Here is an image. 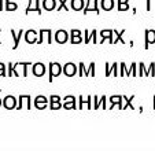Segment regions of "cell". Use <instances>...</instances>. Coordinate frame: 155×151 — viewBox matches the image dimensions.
Masks as SVG:
<instances>
[{
  "label": "cell",
  "instance_id": "1",
  "mask_svg": "<svg viewBox=\"0 0 155 151\" xmlns=\"http://www.w3.org/2000/svg\"><path fill=\"white\" fill-rule=\"evenodd\" d=\"M52 30L51 29H40L38 30V40H37V44H43L44 41L47 44H51L52 43Z\"/></svg>",
  "mask_w": 155,
  "mask_h": 151
},
{
  "label": "cell",
  "instance_id": "2",
  "mask_svg": "<svg viewBox=\"0 0 155 151\" xmlns=\"http://www.w3.org/2000/svg\"><path fill=\"white\" fill-rule=\"evenodd\" d=\"M61 73H63V67H62V65L58 63V62H51L50 63V77H48V81L52 82L54 77L61 76Z\"/></svg>",
  "mask_w": 155,
  "mask_h": 151
},
{
  "label": "cell",
  "instance_id": "3",
  "mask_svg": "<svg viewBox=\"0 0 155 151\" xmlns=\"http://www.w3.org/2000/svg\"><path fill=\"white\" fill-rule=\"evenodd\" d=\"M24 105H26L28 110H30V109H32V96H30V95H19V96H18V106H17V109H18V110H21V109L24 107Z\"/></svg>",
  "mask_w": 155,
  "mask_h": 151
},
{
  "label": "cell",
  "instance_id": "4",
  "mask_svg": "<svg viewBox=\"0 0 155 151\" xmlns=\"http://www.w3.org/2000/svg\"><path fill=\"white\" fill-rule=\"evenodd\" d=\"M97 2H99V0H87L82 12H84L85 15L88 14V11H95L96 14H99L100 10H99V6H97Z\"/></svg>",
  "mask_w": 155,
  "mask_h": 151
},
{
  "label": "cell",
  "instance_id": "5",
  "mask_svg": "<svg viewBox=\"0 0 155 151\" xmlns=\"http://www.w3.org/2000/svg\"><path fill=\"white\" fill-rule=\"evenodd\" d=\"M3 106L7 110H12V109H17L18 106V100L17 98H14L12 95H7L6 98L3 99Z\"/></svg>",
  "mask_w": 155,
  "mask_h": 151
},
{
  "label": "cell",
  "instance_id": "6",
  "mask_svg": "<svg viewBox=\"0 0 155 151\" xmlns=\"http://www.w3.org/2000/svg\"><path fill=\"white\" fill-rule=\"evenodd\" d=\"M32 11H36L37 14H41L40 10V0H29V4H28L26 10H25V14H30Z\"/></svg>",
  "mask_w": 155,
  "mask_h": 151
},
{
  "label": "cell",
  "instance_id": "7",
  "mask_svg": "<svg viewBox=\"0 0 155 151\" xmlns=\"http://www.w3.org/2000/svg\"><path fill=\"white\" fill-rule=\"evenodd\" d=\"M69 40V32H66L64 29H59L55 32V41L59 44H64L68 43Z\"/></svg>",
  "mask_w": 155,
  "mask_h": 151
},
{
  "label": "cell",
  "instance_id": "8",
  "mask_svg": "<svg viewBox=\"0 0 155 151\" xmlns=\"http://www.w3.org/2000/svg\"><path fill=\"white\" fill-rule=\"evenodd\" d=\"M38 32H36L35 29H29L25 32V41H26L28 44H35L37 43L38 40Z\"/></svg>",
  "mask_w": 155,
  "mask_h": 151
},
{
  "label": "cell",
  "instance_id": "9",
  "mask_svg": "<svg viewBox=\"0 0 155 151\" xmlns=\"http://www.w3.org/2000/svg\"><path fill=\"white\" fill-rule=\"evenodd\" d=\"M45 72H47L45 65L41 63V62H37V63H35L32 66V73L36 76V77H41V76H44L45 74Z\"/></svg>",
  "mask_w": 155,
  "mask_h": 151
},
{
  "label": "cell",
  "instance_id": "10",
  "mask_svg": "<svg viewBox=\"0 0 155 151\" xmlns=\"http://www.w3.org/2000/svg\"><path fill=\"white\" fill-rule=\"evenodd\" d=\"M63 73H64V76H68V77H73V76H76V73H77L76 63H73V62H68L66 65H63Z\"/></svg>",
  "mask_w": 155,
  "mask_h": 151
},
{
  "label": "cell",
  "instance_id": "11",
  "mask_svg": "<svg viewBox=\"0 0 155 151\" xmlns=\"http://www.w3.org/2000/svg\"><path fill=\"white\" fill-rule=\"evenodd\" d=\"M113 35H114V29H103V30H100V37H102L100 39V44L104 43L106 39L110 41V44H113V41H114Z\"/></svg>",
  "mask_w": 155,
  "mask_h": 151
},
{
  "label": "cell",
  "instance_id": "12",
  "mask_svg": "<svg viewBox=\"0 0 155 151\" xmlns=\"http://www.w3.org/2000/svg\"><path fill=\"white\" fill-rule=\"evenodd\" d=\"M155 43V30L154 29H147L146 30V43H144V48L148 49L151 44Z\"/></svg>",
  "mask_w": 155,
  "mask_h": 151
},
{
  "label": "cell",
  "instance_id": "13",
  "mask_svg": "<svg viewBox=\"0 0 155 151\" xmlns=\"http://www.w3.org/2000/svg\"><path fill=\"white\" fill-rule=\"evenodd\" d=\"M92 100H94V96H88V98H85V96H78V102H80V106L78 109H82L84 107V105H87L88 109H92L94 106H92Z\"/></svg>",
  "mask_w": 155,
  "mask_h": 151
},
{
  "label": "cell",
  "instance_id": "14",
  "mask_svg": "<svg viewBox=\"0 0 155 151\" xmlns=\"http://www.w3.org/2000/svg\"><path fill=\"white\" fill-rule=\"evenodd\" d=\"M24 32H25L24 29H21V30H18V33H15V30L11 29V36H12V39H14V45H12V49H17L18 48V45H19V41H21V39H22V35H24Z\"/></svg>",
  "mask_w": 155,
  "mask_h": 151
},
{
  "label": "cell",
  "instance_id": "15",
  "mask_svg": "<svg viewBox=\"0 0 155 151\" xmlns=\"http://www.w3.org/2000/svg\"><path fill=\"white\" fill-rule=\"evenodd\" d=\"M114 6H115L114 0H102V2H100V7H102V10H104V11H110V10H113Z\"/></svg>",
  "mask_w": 155,
  "mask_h": 151
},
{
  "label": "cell",
  "instance_id": "16",
  "mask_svg": "<svg viewBox=\"0 0 155 151\" xmlns=\"http://www.w3.org/2000/svg\"><path fill=\"white\" fill-rule=\"evenodd\" d=\"M122 100H124V98L121 95H113V96H110V109H113L114 106H117V105L122 106Z\"/></svg>",
  "mask_w": 155,
  "mask_h": 151
},
{
  "label": "cell",
  "instance_id": "17",
  "mask_svg": "<svg viewBox=\"0 0 155 151\" xmlns=\"http://www.w3.org/2000/svg\"><path fill=\"white\" fill-rule=\"evenodd\" d=\"M78 76L80 77H82V76H91V73H89V66H85L84 62H80L78 63Z\"/></svg>",
  "mask_w": 155,
  "mask_h": 151
},
{
  "label": "cell",
  "instance_id": "18",
  "mask_svg": "<svg viewBox=\"0 0 155 151\" xmlns=\"http://www.w3.org/2000/svg\"><path fill=\"white\" fill-rule=\"evenodd\" d=\"M43 7L47 11H52L56 7V0H43Z\"/></svg>",
  "mask_w": 155,
  "mask_h": 151
},
{
  "label": "cell",
  "instance_id": "19",
  "mask_svg": "<svg viewBox=\"0 0 155 151\" xmlns=\"http://www.w3.org/2000/svg\"><path fill=\"white\" fill-rule=\"evenodd\" d=\"M85 7V0H71V8L80 11V10H84Z\"/></svg>",
  "mask_w": 155,
  "mask_h": 151
},
{
  "label": "cell",
  "instance_id": "20",
  "mask_svg": "<svg viewBox=\"0 0 155 151\" xmlns=\"http://www.w3.org/2000/svg\"><path fill=\"white\" fill-rule=\"evenodd\" d=\"M122 98H124V100H125V105H122V110L129 109V107L135 109V107H133V99H135V96H133V95H132V96H125V95H124Z\"/></svg>",
  "mask_w": 155,
  "mask_h": 151
},
{
  "label": "cell",
  "instance_id": "21",
  "mask_svg": "<svg viewBox=\"0 0 155 151\" xmlns=\"http://www.w3.org/2000/svg\"><path fill=\"white\" fill-rule=\"evenodd\" d=\"M91 40L94 41L95 44L97 43V30L96 29H94V30H91V33H89V37L85 40V44H88V43H91Z\"/></svg>",
  "mask_w": 155,
  "mask_h": 151
},
{
  "label": "cell",
  "instance_id": "22",
  "mask_svg": "<svg viewBox=\"0 0 155 151\" xmlns=\"http://www.w3.org/2000/svg\"><path fill=\"white\" fill-rule=\"evenodd\" d=\"M125 33V30H121V32H118V30H115L114 29V35L117 36V39H114V41H113V44H115V43H120L121 41V44H124L125 41H124V39H122V35Z\"/></svg>",
  "mask_w": 155,
  "mask_h": 151
},
{
  "label": "cell",
  "instance_id": "23",
  "mask_svg": "<svg viewBox=\"0 0 155 151\" xmlns=\"http://www.w3.org/2000/svg\"><path fill=\"white\" fill-rule=\"evenodd\" d=\"M144 76H146V77L155 76V63H154V62H151V63H150V66L146 69V73H144Z\"/></svg>",
  "mask_w": 155,
  "mask_h": 151
},
{
  "label": "cell",
  "instance_id": "24",
  "mask_svg": "<svg viewBox=\"0 0 155 151\" xmlns=\"http://www.w3.org/2000/svg\"><path fill=\"white\" fill-rule=\"evenodd\" d=\"M18 8V4L11 2V0H6V10L7 11H15Z\"/></svg>",
  "mask_w": 155,
  "mask_h": 151
},
{
  "label": "cell",
  "instance_id": "25",
  "mask_svg": "<svg viewBox=\"0 0 155 151\" xmlns=\"http://www.w3.org/2000/svg\"><path fill=\"white\" fill-rule=\"evenodd\" d=\"M118 67H120V63H117V62L111 65V74L114 76V77H118V76H120V72H118Z\"/></svg>",
  "mask_w": 155,
  "mask_h": 151
},
{
  "label": "cell",
  "instance_id": "26",
  "mask_svg": "<svg viewBox=\"0 0 155 151\" xmlns=\"http://www.w3.org/2000/svg\"><path fill=\"white\" fill-rule=\"evenodd\" d=\"M59 2V6L56 7V11H62V10H66L68 11V6H66V2L68 0H58Z\"/></svg>",
  "mask_w": 155,
  "mask_h": 151
},
{
  "label": "cell",
  "instance_id": "27",
  "mask_svg": "<svg viewBox=\"0 0 155 151\" xmlns=\"http://www.w3.org/2000/svg\"><path fill=\"white\" fill-rule=\"evenodd\" d=\"M21 65H22V76L26 77L28 76V67H29V65H32V63H30V62H21Z\"/></svg>",
  "mask_w": 155,
  "mask_h": 151
},
{
  "label": "cell",
  "instance_id": "28",
  "mask_svg": "<svg viewBox=\"0 0 155 151\" xmlns=\"http://www.w3.org/2000/svg\"><path fill=\"white\" fill-rule=\"evenodd\" d=\"M35 102H43V103H48L50 102V99L48 98H45L44 95H37L35 98Z\"/></svg>",
  "mask_w": 155,
  "mask_h": 151
},
{
  "label": "cell",
  "instance_id": "29",
  "mask_svg": "<svg viewBox=\"0 0 155 151\" xmlns=\"http://www.w3.org/2000/svg\"><path fill=\"white\" fill-rule=\"evenodd\" d=\"M100 107L103 109V110H106L107 109V96H100Z\"/></svg>",
  "mask_w": 155,
  "mask_h": 151
},
{
  "label": "cell",
  "instance_id": "30",
  "mask_svg": "<svg viewBox=\"0 0 155 151\" xmlns=\"http://www.w3.org/2000/svg\"><path fill=\"white\" fill-rule=\"evenodd\" d=\"M70 41H71V44H80V43H82V36H71Z\"/></svg>",
  "mask_w": 155,
  "mask_h": 151
},
{
  "label": "cell",
  "instance_id": "31",
  "mask_svg": "<svg viewBox=\"0 0 155 151\" xmlns=\"http://www.w3.org/2000/svg\"><path fill=\"white\" fill-rule=\"evenodd\" d=\"M63 109H76V102H63Z\"/></svg>",
  "mask_w": 155,
  "mask_h": 151
},
{
  "label": "cell",
  "instance_id": "32",
  "mask_svg": "<svg viewBox=\"0 0 155 151\" xmlns=\"http://www.w3.org/2000/svg\"><path fill=\"white\" fill-rule=\"evenodd\" d=\"M7 76L8 77L14 76V63H11V62L8 63V67H7Z\"/></svg>",
  "mask_w": 155,
  "mask_h": 151
},
{
  "label": "cell",
  "instance_id": "33",
  "mask_svg": "<svg viewBox=\"0 0 155 151\" xmlns=\"http://www.w3.org/2000/svg\"><path fill=\"white\" fill-rule=\"evenodd\" d=\"M62 106H63V105H62L61 102H51L50 109H52V110H58V109H61Z\"/></svg>",
  "mask_w": 155,
  "mask_h": 151
},
{
  "label": "cell",
  "instance_id": "34",
  "mask_svg": "<svg viewBox=\"0 0 155 151\" xmlns=\"http://www.w3.org/2000/svg\"><path fill=\"white\" fill-rule=\"evenodd\" d=\"M146 69H147V67L144 66V63H143V62H140V63H139V76H141V77H143L144 73H146Z\"/></svg>",
  "mask_w": 155,
  "mask_h": 151
},
{
  "label": "cell",
  "instance_id": "35",
  "mask_svg": "<svg viewBox=\"0 0 155 151\" xmlns=\"http://www.w3.org/2000/svg\"><path fill=\"white\" fill-rule=\"evenodd\" d=\"M137 66H139V63H132V66H130V72H132L133 77L137 76Z\"/></svg>",
  "mask_w": 155,
  "mask_h": 151
},
{
  "label": "cell",
  "instance_id": "36",
  "mask_svg": "<svg viewBox=\"0 0 155 151\" xmlns=\"http://www.w3.org/2000/svg\"><path fill=\"white\" fill-rule=\"evenodd\" d=\"M35 106H36V109H40V110H43V109H47L48 103H43V102H35Z\"/></svg>",
  "mask_w": 155,
  "mask_h": 151
},
{
  "label": "cell",
  "instance_id": "37",
  "mask_svg": "<svg viewBox=\"0 0 155 151\" xmlns=\"http://www.w3.org/2000/svg\"><path fill=\"white\" fill-rule=\"evenodd\" d=\"M118 10H120V11H126V10H129V4L128 3H118Z\"/></svg>",
  "mask_w": 155,
  "mask_h": 151
},
{
  "label": "cell",
  "instance_id": "38",
  "mask_svg": "<svg viewBox=\"0 0 155 151\" xmlns=\"http://www.w3.org/2000/svg\"><path fill=\"white\" fill-rule=\"evenodd\" d=\"M100 107V99L97 95L94 96V109H99Z\"/></svg>",
  "mask_w": 155,
  "mask_h": 151
},
{
  "label": "cell",
  "instance_id": "39",
  "mask_svg": "<svg viewBox=\"0 0 155 151\" xmlns=\"http://www.w3.org/2000/svg\"><path fill=\"white\" fill-rule=\"evenodd\" d=\"M63 102H76V96L73 95H68L63 98Z\"/></svg>",
  "mask_w": 155,
  "mask_h": 151
},
{
  "label": "cell",
  "instance_id": "40",
  "mask_svg": "<svg viewBox=\"0 0 155 151\" xmlns=\"http://www.w3.org/2000/svg\"><path fill=\"white\" fill-rule=\"evenodd\" d=\"M95 69H96L95 62H91V63H89V73H91V77H94L95 76Z\"/></svg>",
  "mask_w": 155,
  "mask_h": 151
},
{
  "label": "cell",
  "instance_id": "41",
  "mask_svg": "<svg viewBox=\"0 0 155 151\" xmlns=\"http://www.w3.org/2000/svg\"><path fill=\"white\" fill-rule=\"evenodd\" d=\"M61 100H62V98L58 96V95H51L50 96V103L51 102H61Z\"/></svg>",
  "mask_w": 155,
  "mask_h": 151
},
{
  "label": "cell",
  "instance_id": "42",
  "mask_svg": "<svg viewBox=\"0 0 155 151\" xmlns=\"http://www.w3.org/2000/svg\"><path fill=\"white\" fill-rule=\"evenodd\" d=\"M110 74H111V66H110V62H106V76L110 77Z\"/></svg>",
  "mask_w": 155,
  "mask_h": 151
},
{
  "label": "cell",
  "instance_id": "43",
  "mask_svg": "<svg viewBox=\"0 0 155 151\" xmlns=\"http://www.w3.org/2000/svg\"><path fill=\"white\" fill-rule=\"evenodd\" d=\"M154 3H155V0H147V11H151Z\"/></svg>",
  "mask_w": 155,
  "mask_h": 151
},
{
  "label": "cell",
  "instance_id": "44",
  "mask_svg": "<svg viewBox=\"0 0 155 151\" xmlns=\"http://www.w3.org/2000/svg\"><path fill=\"white\" fill-rule=\"evenodd\" d=\"M70 35L71 36H82V32H80L78 29H71L70 30Z\"/></svg>",
  "mask_w": 155,
  "mask_h": 151
},
{
  "label": "cell",
  "instance_id": "45",
  "mask_svg": "<svg viewBox=\"0 0 155 151\" xmlns=\"http://www.w3.org/2000/svg\"><path fill=\"white\" fill-rule=\"evenodd\" d=\"M6 74H7L6 67H0V77H4Z\"/></svg>",
  "mask_w": 155,
  "mask_h": 151
},
{
  "label": "cell",
  "instance_id": "46",
  "mask_svg": "<svg viewBox=\"0 0 155 151\" xmlns=\"http://www.w3.org/2000/svg\"><path fill=\"white\" fill-rule=\"evenodd\" d=\"M84 33H85V39H84V41H85L88 37H89V33H91V32H88V29H85V30H84Z\"/></svg>",
  "mask_w": 155,
  "mask_h": 151
},
{
  "label": "cell",
  "instance_id": "47",
  "mask_svg": "<svg viewBox=\"0 0 155 151\" xmlns=\"http://www.w3.org/2000/svg\"><path fill=\"white\" fill-rule=\"evenodd\" d=\"M3 2H4V0H0V11L4 8V7H3Z\"/></svg>",
  "mask_w": 155,
  "mask_h": 151
},
{
  "label": "cell",
  "instance_id": "48",
  "mask_svg": "<svg viewBox=\"0 0 155 151\" xmlns=\"http://www.w3.org/2000/svg\"><path fill=\"white\" fill-rule=\"evenodd\" d=\"M118 3H128V0H118Z\"/></svg>",
  "mask_w": 155,
  "mask_h": 151
},
{
  "label": "cell",
  "instance_id": "49",
  "mask_svg": "<svg viewBox=\"0 0 155 151\" xmlns=\"http://www.w3.org/2000/svg\"><path fill=\"white\" fill-rule=\"evenodd\" d=\"M0 67H6V65H4L3 62H0Z\"/></svg>",
  "mask_w": 155,
  "mask_h": 151
},
{
  "label": "cell",
  "instance_id": "50",
  "mask_svg": "<svg viewBox=\"0 0 155 151\" xmlns=\"http://www.w3.org/2000/svg\"><path fill=\"white\" fill-rule=\"evenodd\" d=\"M0 92H2V89H0ZM3 105V100H2V99H0V106Z\"/></svg>",
  "mask_w": 155,
  "mask_h": 151
},
{
  "label": "cell",
  "instance_id": "51",
  "mask_svg": "<svg viewBox=\"0 0 155 151\" xmlns=\"http://www.w3.org/2000/svg\"><path fill=\"white\" fill-rule=\"evenodd\" d=\"M154 109H155V96H154Z\"/></svg>",
  "mask_w": 155,
  "mask_h": 151
},
{
  "label": "cell",
  "instance_id": "52",
  "mask_svg": "<svg viewBox=\"0 0 155 151\" xmlns=\"http://www.w3.org/2000/svg\"><path fill=\"white\" fill-rule=\"evenodd\" d=\"M154 8H155V3H154Z\"/></svg>",
  "mask_w": 155,
  "mask_h": 151
},
{
  "label": "cell",
  "instance_id": "53",
  "mask_svg": "<svg viewBox=\"0 0 155 151\" xmlns=\"http://www.w3.org/2000/svg\"><path fill=\"white\" fill-rule=\"evenodd\" d=\"M0 32H2V29H0ZM0 43H2V41H0Z\"/></svg>",
  "mask_w": 155,
  "mask_h": 151
}]
</instances>
